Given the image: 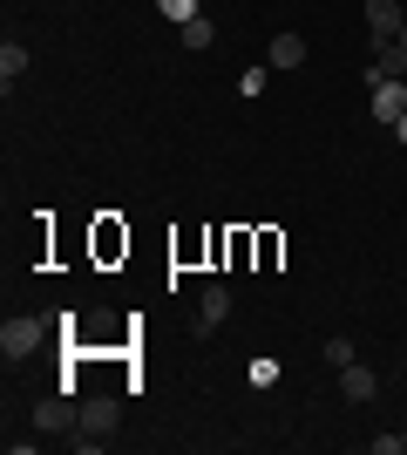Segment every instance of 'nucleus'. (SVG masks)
Masks as SVG:
<instances>
[{"label":"nucleus","instance_id":"obj_1","mask_svg":"<svg viewBox=\"0 0 407 455\" xmlns=\"http://www.w3.org/2000/svg\"><path fill=\"white\" fill-rule=\"evenodd\" d=\"M41 340H48V320H35V313H20V320L0 326V354H7V361H27Z\"/></svg>","mask_w":407,"mask_h":455},{"label":"nucleus","instance_id":"obj_2","mask_svg":"<svg viewBox=\"0 0 407 455\" xmlns=\"http://www.w3.org/2000/svg\"><path fill=\"white\" fill-rule=\"evenodd\" d=\"M116 421H122V408L109 395H96V401H82V408H75V428H82V435H96V442L116 435Z\"/></svg>","mask_w":407,"mask_h":455},{"label":"nucleus","instance_id":"obj_3","mask_svg":"<svg viewBox=\"0 0 407 455\" xmlns=\"http://www.w3.org/2000/svg\"><path fill=\"white\" fill-rule=\"evenodd\" d=\"M75 408H82V401L61 387V395H48V401L35 408V428H41V435H61V428H75Z\"/></svg>","mask_w":407,"mask_h":455},{"label":"nucleus","instance_id":"obj_4","mask_svg":"<svg viewBox=\"0 0 407 455\" xmlns=\"http://www.w3.org/2000/svg\"><path fill=\"white\" fill-rule=\"evenodd\" d=\"M367 28H373V41H401L407 0H367Z\"/></svg>","mask_w":407,"mask_h":455},{"label":"nucleus","instance_id":"obj_5","mask_svg":"<svg viewBox=\"0 0 407 455\" xmlns=\"http://www.w3.org/2000/svg\"><path fill=\"white\" fill-rule=\"evenodd\" d=\"M373 123H387V130H394V123H401V116H407V82L401 76H394V82H373Z\"/></svg>","mask_w":407,"mask_h":455},{"label":"nucleus","instance_id":"obj_6","mask_svg":"<svg viewBox=\"0 0 407 455\" xmlns=\"http://www.w3.org/2000/svg\"><path fill=\"white\" fill-rule=\"evenodd\" d=\"M340 395H347V401H373V395H380V374L360 367V361H347V367H340Z\"/></svg>","mask_w":407,"mask_h":455},{"label":"nucleus","instance_id":"obj_7","mask_svg":"<svg viewBox=\"0 0 407 455\" xmlns=\"http://www.w3.org/2000/svg\"><path fill=\"white\" fill-rule=\"evenodd\" d=\"M299 61H306V35H271L265 68H299Z\"/></svg>","mask_w":407,"mask_h":455},{"label":"nucleus","instance_id":"obj_8","mask_svg":"<svg viewBox=\"0 0 407 455\" xmlns=\"http://www.w3.org/2000/svg\"><path fill=\"white\" fill-rule=\"evenodd\" d=\"M224 313H231V292H224V285H204V306H197L204 333H211V326H224Z\"/></svg>","mask_w":407,"mask_h":455},{"label":"nucleus","instance_id":"obj_9","mask_svg":"<svg viewBox=\"0 0 407 455\" xmlns=\"http://www.w3.org/2000/svg\"><path fill=\"white\" fill-rule=\"evenodd\" d=\"M176 41H184V48H191V55H204V48H211V41H217L211 14H197V20H184V28H176Z\"/></svg>","mask_w":407,"mask_h":455},{"label":"nucleus","instance_id":"obj_10","mask_svg":"<svg viewBox=\"0 0 407 455\" xmlns=\"http://www.w3.org/2000/svg\"><path fill=\"white\" fill-rule=\"evenodd\" d=\"M20 76H27V48H20V41H7V48H0V82L14 89Z\"/></svg>","mask_w":407,"mask_h":455},{"label":"nucleus","instance_id":"obj_11","mask_svg":"<svg viewBox=\"0 0 407 455\" xmlns=\"http://www.w3.org/2000/svg\"><path fill=\"white\" fill-rule=\"evenodd\" d=\"M156 14L170 20V28H184V20H197L204 7H197V0H156Z\"/></svg>","mask_w":407,"mask_h":455},{"label":"nucleus","instance_id":"obj_12","mask_svg":"<svg viewBox=\"0 0 407 455\" xmlns=\"http://www.w3.org/2000/svg\"><path fill=\"white\" fill-rule=\"evenodd\" d=\"M326 361H333V367H347V361H360V354H353V340L340 333V340H326Z\"/></svg>","mask_w":407,"mask_h":455},{"label":"nucleus","instance_id":"obj_13","mask_svg":"<svg viewBox=\"0 0 407 455\" xmlns=\"http://www.w3.org/2000/svg\"><path fill=\"white\" fill-rule=\"evenodd\" d=\"M394 136H401V150H407V116H401V123H394Z\"/></svg>","mask_w":407,"mask_h":455},{"label":"nucleus","instance_id":"obj_14","mask_svg":"<svg viewBox=\"0 0 407 455\" xmlns=\"http://www.w3.org/2000/svg\"><path fill=\"white\" fill-rule=\"evenodd\" d=\"M401 55H407V28H401Z\"/></svg>","mask_w":407,"mask_h":455},{"label":"nucleus","instance_id":"obj_15","mask_svg":"<svg viewBox=\"0 0 407 455\" xmlns=\"http://www.w3.org/2000/svg\"><path fill=\"white\" fill-rule=\"evenodd\" d=\"M401 442H407V428H401Z\"/></svg>","mask_w":407,"mask_h":455}]
</instances>
